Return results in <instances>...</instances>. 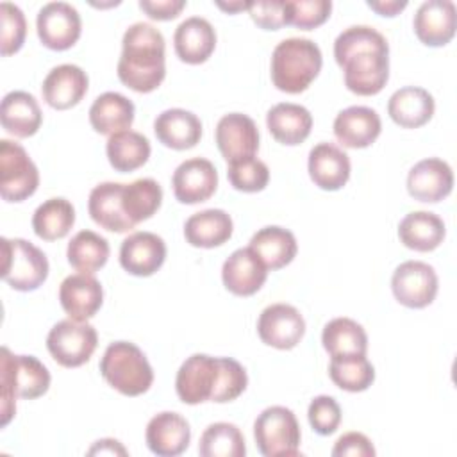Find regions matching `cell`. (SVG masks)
I'll return each mask as SVG.
<instances>
[{"mask_svg":"<svg viewBox=\"0 0 457 457\" xmlns=\"http://www.w3.org/2000/svg\"><path fill=\"white\" fill-rule=\"evenodd\" d=\"M436 111L434 96L418 86H405L395 91L387 102L391 120L403 129H418L425 125Z\"/></svg>","mask_w":457,"mask_h":457,"instance_id":"28","label":"cell"},{"mask_svg":"<svg viewBox=\"0 0 457 457\" xmlns=\"http://www.w3.org/2000/svg\"><path fill=\"white\" fill-rule=\"evenodd\" d=\"M248 4L250 2H243V0H236V2H216V5L220 7V9H223V11H227V12H239V11H248Z\"/></svg>","mask_w":457,"mask_h":457,"instance_id":"52","label":"cell"},{"mask_svg":"<svg viewBox=\"0 0 457 457\" xmlns=\"http://www.w3.org/2000/svg\"><path fill=\"white\" fill-rule=\"evenodd\" d=\"M445 221L428 211H414L403 216L398 225L400 241L416 252H432L445 239Z\"/></svg>","mask_w":457,"mask_h":457,"instance_id":"33","label":"cell"},{"mask_svg":"<svg viewBox=\"0 0 457 457\" xmlns=\"http://www.w3.org/2000/svg\"><path fill=\"white\" fill-rule=\"evenodd\" d=\"M134 104L116 91L102 93L89 107V123L98 134L112 136L129 130L134 121Z\"/></svg>","mask_w":457,"mask_h":457,"instance_id":"32","label":"cell"},{"mask_svg":"<svg viewBox=\"0 0 457 457\" xmlns=\"http://www.w3.org/2000/svg\"><path fill=\"white\" fill-rule=\"evenodd\" d=\"M39 41L50 50L71 48L82 32V20L79 11L68 2L45 4L36 18Z\"/></svg>","mask_w":457,"mask_h":457,"instance_id":"11","label":"cell"},{"mask_svg":"<svg viewBox=\"0 0 457 457\" xmlns=\"http://www.w3.org/2000/svg\"><path fill=\"white\" fill-rule=\"evenodd\" d=\"M284 2L286 0H257L248 4L252 20L264 30H278L284 27Z\"/></svg>","mask_w":457,"mask_h":457,"instance_id":"47","label":"cell"},{"mask_svg":"<svg viewBox=\"0 0 457 457\" xmlns=\"http://www.w3.org/2000/svg\"><path fill=\"white\" fill-rule=\"evenodd\" d=\"M184 7V0H139V9L148 18L157 21H168L177 18Z\"/></svg>","mask_w":457,"mask_h":457,"instance_id":"49","label":"cell"},{"mask_svg":"<svg viewBox=\"0 0 457 457\" xmlns=\"http://www.w3.org/2000/svg\"><path fill=\"white\" fill-rule=\"evenodd\" d=\"M171 186L173 195L180 204H200L214 195L218 187V171L209 159L191 157L175 168Z\"/></svg>","mask_w":457,"mask_h":457,"instance_id":"14","label":"cell"},{"mask_svg":"<svg viewBox=\"0 0 457 457\" xmlns=\"http://www.w3.org/2000/svg\"><path fill=\"white\" fill-rule=\"evenodd\" d=\"M164 37L150 23H132L121 39L118 79L137 93H150L166 77Z\"/></svg>","mask_w":457,"mask_h":457,"instance_id":"2","label":"cell"},{"mask_svg":"<svg viewBox=\"0 0 457 457\" xmlns=\"http://www.w3.org/2000/svg\"><path fill=\"white\" fill-rule=\"evenodd\" d=\"M234 223L223 209H205L191 214L184 223V237L191 246L214 248L227 243L232 236Z\"/></svg>","mask_w":457,"mask_h":457,"instance_id":"30","label":"cell"},{"mask_svg":"<svg viewBox=\"0 0 457 457\" xmlns=\"http://www.w3.org/2000/svg\"><path fill=\"white\" fill-rule=\"evenodd\" d=\"M107 159L116 171L127 173L141 168L150 157V141L136 130H123L109 136L105 145Z\"/></svg>","mask_w":457,"mask_h":457,"instance_id":"36","label":"cell"},{"mask_svg":"<svg viewBox=\"0 0 457 457\" xmlns=\"http://www.w3.org/2000/svg\"><path fill=\"white\" fill-rule=\"evenodd\" d=\"M75 223V207L62 196L45 200L32 216V228L37 237L55 241L68 236Z\"/></svg>","mask_w":457,"mask_h":457,"instance_id":"37","label":"cell"},{"mask_svg":"<svg viewBox=\"0 0 457 457\" xmlns=\"http://www.w3.org/2000/svg\"><path fill=\"white\" fill-rule=\"evenodd\" d=\"M166 259V243L154 232H134L123 239L120 248V264L136 277L154 275Z\"/></svg>","mask_w":457,"mask_h":457,"instance_id":"16","label":"cell"},{"mask_svg":"<svg viewBox=\"0 0 457 457\" xmlns=\"http://www.w3.org/2000/svg\"><path fill=\"white\" fill-rule=\"evenodd\" d=\"M2 278L16 291H34L48 277L46 255L27 239L2 237Z\"/></svg>","mask_w":457,"mask_h":457,"instance_id":"6","label":"cell"},{"mask_svg":"<svg viewBox=\"0 0 457 457\" xmlns=\"http://www.w3.org/2000/svg\"><path fill=\"white\" fill-rule=\"evenodd\" d=\"M59 302L64 312L77 321L93 318L104 302L102 284L91 273L68 275L59 287Z\"/></svg>","mask_w":457,"mask_h":457,"instance_id":"20","label":"cell"},{"mask_svg":"<svg viewBox=\"0 0 457 457\" xmlns=\"http://www.w3.org/2000/svg\"><path fill=\"white\" fill-rule=\"evenodd\" d=\"M330 0H286L284 23L303 30H311L325 23L330 16Z\"/></svg>","mask_w":457,"mask_h":457,"instance_id":"43","label":"cell"},{"mask_svg":"<svg viewBox=\"0 0 457 457\" xmlns=\"http://www.w3.org/2000/svg\"><path fill=\"white\" fill-rule=\"evenodd\" d=\"M309 175L325 191L341 189L350 179V157L334 143H318L309 152Z\"/></svg>","mask_w":457,"mask_h":457,"instance_id":"24","label":"cell"},{"mask_svg":"<svg viewBox=\"0 0 457 457\" xmlns=\"http://www.w3.org/2000/svg\"><path fill=\"white\" fill-rule=\"evenodd\" d=\"M89 455H127V450L121 446V443L120 441H116V439H100V441H96L91 448H89V452H87Z\"/></svg>","mask_w":457,"mask_h":457,"instance_id":"51","label":"cell"},{"mask_svg":"<svg viewBox=\"0 0 457 457\" xmlns=\"http://www.w3.org/2000/svg\"><path fill=\"white\" fill-rule=\"evenodd\" d=\"M453 189V171L439 157H428L416 162L407 175V191L414 200L436 204L446 198Z\"/></svg>","mask_w":457,"mask_h":457,"instance_id":"15","label":"cell"},{"mask_svg":"<svg viewBox=\"0 0 457 457\" xmlns=\"http://www.w3.org/2000/svg\"><path fill=\"white\" fill-rule=\"evenodd\" d=\"M266 125L270 134L278 143L295 146L309 137L312 129V116L300 104L282 102L268 111Z\"/></svg>","mask_w":457,"mask_h":457,"instance_id":"31","label":"cell"},{"mask_svg":"<svg viewBox=\"0 0 457 457\" xmlns=\"http://www.w3.org/2000/svg\"><path fill=\"white\" fill-rule=\"evenodd\" d=\"M257 450L264 457H291L300 453V425L295 412L284 405L266 407L253 423Z\"/></svg>","mask_w":457,"mask_h":457,"instance_id":"7","label":"cell"},{"mask_svg":"<svg viewBox=\"0 0 457 457\" xmlns=\"http://www.w3.org/2000/svg\"><path fill=\"white\" fill-rule=\"evenodd\" d=\"M154 132L164 146L173 150H189L196 146L202 137V121L195 112L173 107L157 114Z\"/></svg>","mask_w":457,"mask_h":457,"instance_id":"26","label":"cell"},{"mask_svg":"<svg viewBox=\"0 0 457 457\" xmlns=\"http://www.w3.org/2000/svg\"><path fill=\"white\" fill-rule=\"evenodd\" d=\"M68 262L80 273H95L109 259V243L93 230L77 232L68 243Z\"/></svg>","mask_w":457,"mask_h":457,"instance_id":"39","label":"cell"},{"mask_svg":"<svg viewBox=\"0 0 457 457\" xmlns=\"http://www.w3.org/2000/svg\"><path fill=\"white\" fill-rule=\"evenodd\" d=\"M321 343L330 357L366 355L368 350L366 330L352 318L330 320L323 327Z\"/></svg>","mask_w":457,"mask_h":457,"instance_id":"35","label":"cell"},{"mask_svg":"<svg viewBox=\"0 0 457 457\" xmlns=\"http://www.w3.org/2000/svg\"><path fill=\"white\" fill-rule=\"evenodd\" d=\"M457 11L452 0H427L414 14V32L427 46H445L455 36Z\"/></svg>","mask_w":457,"mask_h":457,"instance_id":"17","label":"cell"},{"mask_svg":"<svg viewBox=\"0 0 457 457\" xmlns=\"http://www.w3.org/2000/svg\"><path fill=\"white\" fill-rule=\"evenodd\" d=\"M307 418L314 432H318L320 436H330L337 430L341 423V407L332 396L320 395L311 400Z\"/></svg>","mask_w":457,"mask_h":457,"instance_id":"46","label":"cell"},{"mask_svg":"<svg viewBox=\"0 0 457 457\" xmlns=\"http://www.w3.org/2000/svg\"><path fill=\"white\" fill-rule=\"evenodd\" d=\"M332 455L334 457H346V455L348 457H373L375 448L364 434L346 432L336 441V445L332 448Z\"/></svg>","mask_w":457,"mask_h":457,"instance_id":"48","label":"cell"},{"mask_svg":"<svg viewBox=\"0 0 457 457\" xmlns=\"http://www.w3.org/2000/svg\"><path fill=\"white\" fill-rule=\"evenodd\" d=\"M173 46L182 62L202 64L216 48V30L205 18L189 16L175 29Z\"/></svg>","mask_w":457,"mask_h":457,"instance_id":"25","label":"cell"},{"mask_svg":"<svg viewBox=\"0 0 457 457\" xmlns=\"http://www.w3.org/2000/svg\"><path fill=\"white\" fill-rule=\"evenodd\" d=\"M2 427L16 412V398L34 400L43 396L50 387L46 366L34 355H14L2 348Z\"/></svg>","mask_w":457,"mask_h":457,"instance_id":"4","label":"cell"},{"mask_svg":"<svg viewBox=\"0 0 457 457\" xmlns=\"http://www.w3.org/2000/svg\"><path fill=\"white\" fill-rule=\"evenodd\" d=\"M100 373L111 387L125 396H139L154 382V370L146 355L129 341H114L105 348Z\"/></svg>","mask_w":457,"mask_h":457,"instance_id":"5","label":"cell"},{"mask_svg":"<svg viewBox=\"0 0 457 457\" xmlns=\"http://www.w3.org/2000/svg\"><path fill=\"white\" fill-rule=\"evenodd\" d=\"M227 177L234 189L243 193H257L268 186L270 170L266 162H262L255 155H250L228 162Z\"/></svg>","mask_w":457,"mask_h":457,"instance_id":"42","label":"cell"},{"mask_svg":"<svg viewBox=\"0 0 457 457\" xmlns=\"http://www.w3.org/2000/svg\"><path fill=\"white\" fill-rule=\"evenodd\" d=\"M218 361H220V375H218V384L211 402H216V403L232 402L246 389V384H248L246 371L232 357H218Z\"/></svg>","mask_w":457,"mask_h":457,"instance_id":"45","label":"cell"},{"mask_svg":"<svg viewBox=\"0 0 457 457\" xmlns=\"http://www.w3.org/2000/svg\"><path fill=\"white\" fill-rule=\"evenodd\" d=\"M220 375V361L218 357H211L205 353H193L187 357L175 378L177 396L187 403L196 405L212 398Z\"/></svg>","mask_w":457,"mask_h":457,"instance_id":"12","label":"cell"},{"mask_svg":"<svg viewBox=\"0 0 457 457\" xmlns=\"http://www.w3.org/2000/svg\"><path fill=\"white\" fill-rule=\"evenodd\" d=\"M198 453L202 457H245V436L234 423H211L200 436Z\"/></svg>","mask_w":457,"mask_h":457,"instance_id":"40","label":"cell"},{"mask_svg":"<svg viewBox=\"0 0 457 457\" xmlns=\"http://www.w3.org/2000/svg\"><path fill=\"white\" fill-rule=\"evenodd\" d=\"M89 79L77 64H59L48 71L43 80L41 93L45 102L57 111L77 105L87 93Z\"/></svg>","mask_w":457,"mask_h":457,"instance_id":"22","label":"cell"},{"mask_svg":"<svg viewBox=\"0 0 457 457\" xmlns=\"http://www.w3.org/2000/svg\"><path fill=\"white\" fill-rule=\"evenodd\" d=\"M162 202V189L154 179H137L123 184L121 209L136 227L137 223L152 218Z\"/></svg>","mask_w":457,"mask_h":457,"instance_id":"38","label":"cell"},{"mask_svg":"<svg viewBox=\"0 0 457 457\" xmlns=\"http://www.w3.org/2000/svg\"><path fill=\"white\" fill-rule=\"evenodd\" d=\"M121 191L123 184L120 182H102L91 189L87 200L91 220L102 228L118 234L134 228L132 221L121 209Z\"/></svg>","mask_w":457,"mask_h":457,"instance_id":"27","label":"cell"},{"mask_svg":"<svg viewBox=\"0 0 457 457\" xmlns=\"http://www.w3.org/2000/svg\"><path fill=\"white\" fill-rule=\"evenodd\" d=\"M391 289L402 305L423 309L434 302L439 282L430 264L423 261H405L393 271Z\"/></svg>","mask_w":457,"mask_h":457,"instance_id":"10","label":"cell"},{"mask_svg":"<svg viewBox=\"0 0 457 457\" xmlns=\"http://www.w3.org/2000/svg\"><path fill=\"white\" fill-rule=\"evenodd\" d=\"M98 345V334L87 321L62 320L57 321L48 336L46 348L54 361L64 368H79L86 364Z\"/></svg>","mask_w":457,"mask_h":457,"instance_id":"8","label":"cell"},{"mask_svg":"<svg viewBox=\"0 0 457 457\" xmlns=\"http://www.w3.org/2000/svg\"><path fill=\"white\" fill-rule=\"evenodd\" d=\"M334 57L352 93L371 96L384 89L389 79V45L373 27L345 29L334 41Z\"/></svg>","mask_w":457,"mask_h":457,"instance_id":"1","label":"cell"},{"mask_svg":"<svg viewBox=\"0 0 457 457\" xmlns=\"http://www.w3.org/2000/svg\"><path fill=\"white\" fill-rule=\"evenodd\" d=\"M257 334L268 346L291 350L305 334V320L300 311L289 303H271L257 320Z\"/></svg>","mask_w":457,"mask_h":457,"instance_id":"13","label":"cell"},{"mask_svg":"<svg viewBox=\"0 0 457 457\" xmlns=\"http://www.w3.org/2000/svg\"><path fill=\"white\" fill-rule=\"evenodd\" d=\"M323 64L320 46L307 37H287L271 54V80L284 93L305 91L318 77Z\"/></svg>","mask_w":457,"mask_h":457,"instance_id":"3","label":"cell"},{"mask_svg":"<svg viewBox=\"0 0 457 457\" xmlns=\"http://www.w3.org/2000/svg\"><path fill=\"white\" fill-rule=\"evenodd\" d=\"M0 121L9 134L16 137H30L39 130L43 112L34 95L27 91H11L2 100Z\"/></svg>","mask_w":457,"mask_h":457,"instance_id":"29","label":"cell"},{"mask_svg":"<svg viewBox=\"0 0 457 457\" xmlns=\"http://www.w3.org/2000/svg\"><path fill=\"white\" fill-rule=\"evenodd\" d=\"M216 145L227 162L255 155L259 130L255 121L243 112H228L216 125Z\"/></svg>","mask_w":457,"mask_h":457,"instance_id":"18","label":"cell"},{"mask_svg":"<svg viewBox=\"0 0 457 457\" xmlns=\"http://www.w3.org/2000/svg\"><path fill=\"white\" fill-rule=\"evenodd\" d=\"M268 278V268L257 253L246 246L234 250L221 268L223 286L236 296H252Z\"/></svg>","mask_w":457,"mask_h":457,"instance_id":"19","label":"cell"},{"mask_svg":"<svg viewBox=\"0 0 457 457\" xmlns=\"http://www.w3.org/2000/svg\"><path fill=\"white\" fill-rule=\"evenodd\" d=\"M328 375L332 382L350 393L366 391L375 380V368L366 355L330 357Z\"/></svg>","mask_w":457,"mask_h":457,"instance_id":"41","label":"cell"},{"mask_svg":"<svg viewBox=\"0 0 457 457\" xmlns=\"http://www.w3.org/2000/svg\"><path fill=\"white\" fill-rule=\"evenodd\" d=\"M0 23H2V36H0V48L2 55L7 57L16 54L25 41L27 36V21L21 9L11 2L0 4Z\"/></svg>","mask_w":457,"mask_h":457,"instance_id":"44","label":"cell"},{"mask_svg":"<svg viewBox=\"0 0 457 457\" xmlns=\"http://www.w3.org/2000/svg\"><path fill=\"white\" fill-rule=\"evenodd\" d=\"M39 186V171L25 148L14 141H0V195L5 202H23Z\"/></svg>","mask_w":457,"mask_h":457,"instance_id":"9","label":"cell"},{"mask_svg":"<svg viewBox=\"0 0 457 457\" xmlns=\"http://www.w3.org/2000/svg\"><path fill=\"white\" fill-rule=\"evenodd\" d=\"M248 246L257 253L268 270H280L287 266L298 250L293 232L278 225L259 228L252 236Z\"/></svg>","mask_w":457,"mask_h":457,"instance_id":"34","label":"cell"},{"mask_svg":"<svg viewBox=\"0 0 457 457\" xmlns=\"http://www.w3.org/2000/svg\"><path fill=\"white\" fill-rule=\"evenodd\" d=\"M382 121L375 109L352 105L337 112L334 136L346 148H366L380 136Z\"/></svg>","mask_w":457,"mask_h":457,"instance_id":"23","label":"cell"},{"mask_svg":"<svg viewBox=\"0 0 457 457\" xmlns=\"http://www.w3.org/2000/svg\"><path fill=\"white\" fill-rule=\"evenodd\" d=\"M145 439L152 453L159 457H175L189 446L191 428L184 416L164 411L148 421Z\"/></svg>","mask_w":457,"mask_h":457,"instance_id":"21","label":"cell"},{"mask_svg":"<svg viewBox=\"0 0 457 457\" xmlns=\"http://www.w3.org/2000/svg\"><path fill=\"white\" fill-rule=\"evenodd\" d=\"M370 9L382 16H396L407 7V0H368Z\"/></svg>","mask_w":457,"mask_h":457,"instance_id":"50","label":"cell"}]
</instances>
